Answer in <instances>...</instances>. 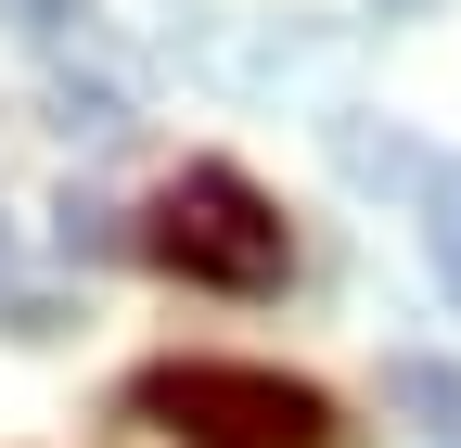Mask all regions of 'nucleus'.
<instances>
[{"label": "nucleus", "mask_w": 461, "mask_h": 448, "mask_svg": "<svg viewBox=\"0 0 461 448\" xmlns=\"http://www.w3.org/2000/svg\"><path fill=\"white\" fill-rule=\"evenodd\" d=\"M129 410L180 448H333V398L257 359H154L129 384Z\"/></svg>", "instance_id": "nucleus-1"}, {"label": "nucleus", "mask_w": 461, "mask_h": 448, "mask_svg": "<svg viewBox=\"0 0 461 448\" xmlns=\"http://www.w3.org/2000/svg\"><path fill=\"white\" fill-rule=\"evenodd\" d=\"M423 244H436V282L461 308V166H423Z\"/></svg>", "instance_id": "nucleus-3"}, {"label": "nucleus", "mask_w": 461, "mask_h": 448, "mask_svg": "<svg viewBox=\"0 0 461 448\" xmlns=\"http://www.w3.org/2000/svg\"><path fill=\"white\" fill-rule=\"evenodd\" d=\"M141 256L180 269V282H205V295H269L295 244H282V205L244 166H180V180L154 193V218H141Z\"/></svg>", "instance_id": "nucleus-2"}]
</instances>
